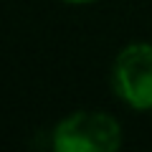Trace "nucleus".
<instances>
[{"instance_id":"f03ea898","label":"nucleus","mask_w":152,"mask_h":152,"mask_svg":"<svg viewBox=\"0 0 152 152\" xmlns=\"http://www.w3.org/2000/svg\"><path fill=\"white\" fill-rule=\"evenodd\" d=\"M112 89L134 109H152V46L132 43L122 48L112 66Z\"/></svg>"},{"instance_id":"f257e3e1","label":"nucleus","mask_w":152,"mask_h":152,"mask_svg":"<svg viewBox=\"0 0 152 152\" xmlns=\"http://www.w3.org/2000/svg\"><path fill=\"white\" fill-rule=\"evenodd\" d=\"M119 145V122L104 112H76L53 129V150L58 152H114Z\"/></svg>"},{"instance_id":"7ed1b4c3","label":"nucleus","mask_w":152,"mask_h":152,"mask_svg":"<svg viewBox=\"0 0 152 152\" xmlns=\"http://www.w3.org/2000/svg\"><path fill=\"white\" fill-rule=\"evenodd\" d=\"M69 3H91V0H69Z\"/></svg>"}]
</instances>
